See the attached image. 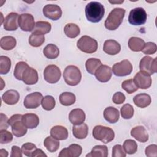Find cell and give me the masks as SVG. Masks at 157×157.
Segmentation results:
<instances>
[{
	"label": "cell",
	"instance_id": "cb8c5ba5",
	"mask_svg": "<svg viewBox=\"0 0 157 157\" xmlns=\"http://www.w3.org/2000/svg\"><path fill=\"white\" fill-rule=\"evenodd\" d=\"M22 121L27 128L34 129L38 126L39 118L35 113H26L23 115Z\"/></svg>",
	"mask_w": 157,
	"mask_h": 157
},
{
	"label": "cell",
	"instance_id": "d590c367",
	"mask_svg": "<svg viewBox=\"0 0 157 157\" xmlns=\"http://www.w3.org/2000/svg\"><path fill=\"white\" fill-rule=\"evenodd\" d=\"M60 103L64 106H69L75 103L76 98L74 93L70 92L62 93L59 98Z\"/></svg>",
	"mask_w": 157,
	"mask_h": 157
},
{
	"label": "cell",
	"instance_id": "7bdbcfd3",
	"mask_svg": "<svg viewBox=\"0 0 157 157\" xmlns=\"http://www.w3.org/2000/svg\"><path fill=\"white\" fill-rule=\"evenodd\" d=\"M121 87L128 94L133 93L138 90V88L134 83L133 79H128L123 81L121 83Z\"/></svg>",
	"mask_w": 157,
	"mask_h": 157
},
{
	"label": "cell",
	"instance_id": "2e32d148",
	"mask_svg": "<svg viewBox=\"0 0 157 157\" xmlns=\"http://www.w3.org/2000/svg\"><path fill=\"white\" fill-rule=\"evenodd\" d=\"M18 15L15 12H10L4 18L3 26L6 31H15L18 27Z\"/></svg>",
	"mask_w": 157,
	"mask_h": 157
},
{
	"label": "cell",
	"instance_id": "ba28073f",
	"mask_svg": "<svg viewBox=\"0 0 157 157\" xmlns=\"http://www.w3.org/2000/svg\"><path fill=\"white\" fill-rule=\"evenodd\" d=\"M140 71L151 75L157 72V58H152L149 56L143 57L139 63Z\"/></svg>",
	"mask_w": 157,
	"mask_h": 157
},
{
	"label": "cell",
	"instance_id": "83f0119b",
	"mask_svg": "<svg viewBox=\"0 0 157 157\" xmlns=\"http://www.w3.org/2000/svg\"><path fill=\"white\" fill-rule=\"evenodd\" d=\"M51 25L49 22L45 21H39L36 23L35 27L32 33H36L39 34H45L48 33L51 30Z\"/></svg>",
	"mask_w": 157,
	"mask_h": 157
},
{
	"label": "cell",
	"instance_id": "44dd1931",
	"mask_svg": "<svg viewBox=\"0 0 157 157\" xmlns=\"http://www.w3.org/2000/svg\"><path fill=\"white\" fill-rule=\"evenodd\" d=\"M121 50L120 44L115 40L109 39L104 42L103 50L105 53L110 55L118 54Z\"/></svg>",
	"mask_w": 157,
	"mask_h": 157
},
{
	"label": "cell",
	"instance_id": "836d02e7",
	"mask_svg": "<svg viewBox=\"0 0 157 157\" xmlns=\"http://www.w3.org/2000/svg\"><path fill=\"white\" fill-rule=\"evenodd\" d=\"M44 145L49 152L53 153L55 152L59 148V142L58 140H56L52 136H48L45 139Z\"/></svg>",
	"mask_w": 157,
	"mask_h": 157
},
{
	"label": "cell",
	"instance_id": "7c38bea8",
	"mask_svg": "<svg viewBox=\"0 0 157 157\" xmlns=\"http://www.w3.org/2000/svg\"><path fill=\"white\" fill-rule=\"evenodd\" d=\"M133 81L137 87L141 89H147L150 88L152 83L150 75L142 71H139L135 75Z\"/></svg>",
	"mask_w": 157,
	"mask_h": 157
},
{
	"label": "cell",
	"instance_id": "60d3db41",
	"mask_svg": "<svg viewBox=\"0 0 157 157\" xmlns=\"http://www.w3.org/2000/svg\"><path fill=\"white\" fill-rule=\"evenodd\" d=\"M28 66V64L24 61L18 62L15 67L13 71L14 77L18 80H21V76L25 69Z\"/></svg>",
	"mask_w": 157,
	"mask_h": 157
},
{
	"label": "cell",
	"instance_id": "681fc988",
	"mask_svg": "<svg viewBox=\"0 0 157 157\" xmlns=\"http://www.w3.org/2000/svg\"><path fill=\"white\" fill-rule=\"evenodd\" d=\"M126 99L125 95L121 92L115 93L112 97V101L116 104H121L124 102Z\"/></svg>",
	"mask_w": 157,
	"mask_h": 157
},
{
	"label": "cell",
	"instance_id": "c3c4849f",
	"mask_svg": "<svg viewBox=\"0 0 157 157\" xmlns=\"http://www.w3.org/2000/svg\"><path fill=\"white\" fill-rule=\"evenodd\" d=\"M145 155L148 157H156L157 156V145L155 144L150 145L146 147Z\"/></svg>",
	"mask_w": 157,
	"mask_h": 157
},
{
	"label": "cell",
	"instance_id": "ffe728a7",
	"mask_svg": "<svg viewBox=\"0 0 157 157\" xmlns=\"http://www.w3.org/2000/svg\"><path fill=\"white\" fill-rule=\"evenodd\" d=\"M131 135L137 140L140 142H146L148 140V134L146 129L142 126H137L131 131Z\"/></svg>",
	"mask_w": 157,
	"mask_h": 157
},
{
	"label": "cell",
	"instance_id": "7402d4cb",
	"mask_svg": "<svg viewBox=\"0 0 157 157\" xmlns=\"http://www.w3.org/2000/svg\"><path fill=\"white\" fill-rule=\"evenodd\" d=\"M50 135L58 140H66L68 137V131L64 126L56 125L51 128Z\"/></svg>",
	"mask_w": 157,
	"mask_h": 157
},
{
	"label": "cell",
	"instance_id": "f546056e",
	"mask_svg": "<svg viewBox=\"0 0 157 157\" xmlns=\"http://www.w3.org/2000/svg\"><path fill=\"white\" fill-rule=\"evenodd\" d=\"M108 156V148L107 146L98 145L94 146L91 152L86 155V156L91 157H107Z\"/></svg>",
	"mask_w": 157,
	"mask_h": 157
},
{
	"label": "cell",
	"instance_id": "52a82bcc",
	"mask_svg": "<svg viewBox=\"0 0 157 157\" xmlns=\"http://www.w3.org/2000/svg\"><path fill=\"white\" fill-rule=\"evenodd\" d=\"M146 11L142 7H136L132 9L128 17V21L132 25H144L147 20Z\"/></svg>",
	"mask_w": 157,
	"mask_h": 157
},
{
	"label": "cell",
	"instance_id": "9c48e42d",
	"mask_svg": "<svg viewBox=\"0 0 157 157\" xmlns=\"http://www.w3.org/2000/svg\"><path fill=\"white\" fill-rule=\"evenodd\" d=\"M61 72L59 68L54 64L47 66L44 71V77L46 82L49 83H55L61 78Z\"/></svg>",
	"mask_w": 157,
	"mask_h": 157
},
{
	"label": "cell",
	"instance_id": "bcb514c9",
	"mask_svg": "<svg viewBox=\"0 0 157 157\" xmlns=\"http://www.w3.org/2000/svg\"><path fill=\"white\" fill-rule=\"evenodd\" d=\"M157 50L156 44L154 42H148L145 44L142 52L145 55H153Z\"/></svg>",
	"mask_w": 157,
	"mask_h": 157
},
{
	"label": "cell",
	"instance_id": "6da1fadb",
	"mask_svg": "<svg viewBox=\"0 0 157 157\" xmlns=\"http://www.w3.org/2000/svg\"><path fill=\"white\" fill-rule=\"evenodd\" d=\"M85 12L88 21L92 23H98L103 18L105 10L104 6L100 2L91 1L86 4Z\"/></svg>",
	"mask_w": 157,
	"mask_h": 157
},
{
	"label": "cell",
	"instance_id": "ee69618b",
	"mask_svg": "<svg viewBox=\"0 0 157 157\" xmlns=\"http://www.w3.org/2000/svg\"><path fill=\"white\" fill-rule=\"evenodd\" d=\"M36 148L37 147L34 144L27 142L21 146V151L25 156L32 157V155Z\"/></svg>",
	"mask_w": 157,
	"mask_h": 157
},
{
	"label": "cell",
	"instance_id": "f1b7e54d",
	"mask_svg": "<svg viewBox=\"0 0 157 157\" xmlns=\"http://www.w3.org/2000/svg\"><path fill=\"white\" fill-rule=\"evenodd\" d=\"M145 42L143 39L137 37H132L129 39L128 47L134 52L142 51L145 46Z\"/></svg>",
	"mask_w": 157,
	"mask_h": 157
},
{
	"label": "cell",
	"instance_id": "f907efd6",
	"mask_svg": "<svg viewBox=\"0 0 157 157\" xmlns=\"http://www.w3.org/2000/svg\"><path fill=\"white\" fill-rule=\"evenodd\" d=\"M8 118L7 117L2 113H1V123H0V128H1V129H6L8 126H9V123H8Z\"/></svg>",
	"mask_w": 157,
	"mask_h": 157
},
{
	"label": "cell",
	"instance_id": "8fae6325",
	"mask_svg": "<svg viewBox=\"0 0 157 157\" xmlns=\"http://www.w3.org/2000/svg\"><path fill=\"white\" fill-rule=\"evenodd\" d=\"M18 26L24 31H33L35 27V21L33 16L30 13H21L18 19Z\"/></svg>",
	"mask_w": 157,
	"mask_h": 157
},
{
	"label": "cell",
	"instance_id": "8d00e7d4",
	"mask_svg": "<svg viewBox=\"0 0 157 157\" xmlns=\"http://www.w3.org/2000/svg\"><path fill=\"white\" fill-rule=\"evenodd\" d=\"M29 44L34 47H38L41 46L45 42L44 35L32 33L29 37Z\"/></svg>",
	"mask_w": 157,
	"mask_h": 157
},
{
	"label": "cell",
	"instance_id": "ab89813d",
	"mask_svg": "<svg viewBox=\"0 0 157 157\" xmlns=\"http://www.w3.org/2000/svg\"><path fill=\"white\" fill-rule=\"evenodd\" d=\"M42 108L47 111L52 110L55 106V100L52 96L47 95L44 97L41 101Z\"/></svg>",
	"mask_w": 157,
	"mask_h": 157
},
{
	"label": "cell",
	"instance_id": "3957f363",
	"mask_svg": "<svg viewBox=\"0 0 157 157\" xmlns=\"http://www.w3.org/2000/svg\"><path fill=\"white\" fill-rule=\"evenodd\" d=\"M93 137L104 144L110 142L115 137V133L110 128L102 125H97L93 129Z\"/></svg>",
	"mask_w": 157,
	"mask_h": 157
},
{
	"label": "cell",
	"instance_id": "74e56055",
	"mask_svg": "<svg viewBox=\"0 0 157 157\" xmlns=\"http://www.w3.org/2000/svg\"><path fill=\"white\" fill-rule=\"evenodd\" d=\"M11 67V60L6 56H0V73L1 74H6L10 71Z\"/></svg>",
	"mask_w": 157,
	"mask_h": 157
},
{
	"label": "cell",
	"instance_id": "30bf717a",
	"mask_svg": "<svg viewBox=\"0 0 157 157\" xmlns=\"http://www.w3.org/2000/svg\"><path fill=\"white\" fill-rule=\"evenodd\" d=\"M132 65L128 59H124L119 63H115L112 71L116 76L123 77L129 75L132 71Z\"/></svg>",
	"mask_w": 157,
	"mask_h": 157
},
{
	"label": "cell",
	"instance_id": "603a6c76",
	"mask_svg": "<svg viewBox=\"0 0 157 157\" xmlns=\"http://www.w3.org/2000/svg\"><path fill=\"white\" fill-rule=\"evenodd\" d=\"M20 99L18 92L11 89L6 91L2 96V101L8 105H14L17 104Z\"/></svg>",
	"mask_w": 157,
	"mask_h": 157
},
{
	"label": "cell",
	"instance_id": "5bb4252c",
	"mask_svg": "<svg viewBox=\"0 0 157 157\" xmlns=\"http://www.w3.org/2000/svg\"><path fill=\"white\" fill-rule=\"evenodd\" d=\"M43 13L47 18L57 20L62 15V10L61 7L56 4H47L43 8Z\"/></svg>",
	"mask_w": 157,
	"mask_h": 157
},
{
	"label": "cell",
	"instance_id": "e575fe53",
	"mask_svg": "<svg viewBox=\"0 0 157 157\" xmlns=\"http://www.w3.org/2000/svg\"><path fill=\"white\" fill-rule=\"evenodd\" d=\"M64 33L69 38H75L77 37L80 32V28L75 23H67L64 28Z\"/></svg>",
	"mask_w": 157,
	"mask_h": 157
},
{
	"label": "cell",
	"instance_id": "4fadbf2b",
	"mask_svg": "<svg viewBox=\"0 0 157 157\" xmlns=\"http://www.w3.org/2000/svg\"><path fill=\"white\" fill-rule=\"evenodd\" d=\"M42 98V94L39 92L30 93L24 99V106L26 109H36L41 104Z\"/></svg>",
	"mask_w": 157,
	"mask_h": 157
},
{
	"label": "cell",
	"instance_id": "f35d334b",
	"mask_svg": "<svg viewBox=\"0 0 157 157\" xmlns=\"http://www.w3.org/2000/svg\"><path fill=\"white\" fill-rule=\"evenodd\" d=\"M123 149L126 153L132 155L135 153L137 150V144L135 140L127 139L123 143Z\"/></svg>",
	"mask_w": 157,
	"mask_h": 157
},
{
	"label": "cell",
	"instance_id": "f6af8a7d",
	"mask_svg": "<svg viewBox=\"0 0 157 157\" xmlns=\"http://www.w3.org/2000/svg\"><path fill=\"white\" fill-rule=\"evenodd\" d=\"M13 140V136L11 132L6 129L0 131V142L2 144H8Z\"/></svg>",
	"mask_w": 157,
	"mask_h": 157
},
{
	"label": "cell",
	"instance_id": "9a60e30c",
	"mask_svg": "<svg viewBox=\"0 0 157 157\" xmlns=\"http://www.w3.org/2000/svg\"><path fill=\"white\" fill-rule=\"evenodd\" d=\"M38 78L37 71L29 66L25 69L21 76V80L25 84L29 85L36 84L38 81Z\"/></svg>",
	"mask_w": 157,
	"mask_h": 157
},
{
	"label": "cell",
	"instance_id": "7a4b0ae2",
	"mask_svg": "<svg viewBox=\"0 0 157 157\" xmlns=\"http://www.w3.org/2000/svg\"><path fill=\"white\" fill-rule=\"evenodd\" d=\"M125 12V9L123 8H114L109 13L104 22L105 27L110 31L117 29L121 24Z\"/></svg>",
	"mask_w": 157,
	"mask_h": 157
},
{
	"label": "cell",
	"instance_id": "7dc6e473",
	"mask_svg": "<svg viewBox=\"0 0 157 157\" xmlns=\"http://www.w3.org/2000/svg\"><path fill=\"white\" fill-rule=\"evenodd\" d=\"M112 157H125L126 155L123 147L121 145L117 144L114 145L112 148Z\"/></svg>",
	"mask_w": 157,
	"mask_h": 157
},
{
	"label": "cell",
	"instance_id": "816d5d0a",
	"mask_svg": "<svg viewBox=\"0 0 157 157\" xmlns=\"http://www.w3.org/2000/svg\"><path fill=\"white\" fill-rule=\"evenodd\" d=\"M10 156L11 157H21L22 156L21 149H20L18 146H16V145L12 146Z\"/></svg>",
	"mask_w": 157,
	"mask_h": 157
},
{
	"label": "cell",
	"instance_id": "277c9868",
	"mask_svg": "<svg viewBox=\"0 0 157 157\" xmlns=\"http://www.w3.org/2000/svg\"><path fill=\"white\" fill-rule=\"evenodd\" d=\"M63 78L67 85L70 86L77 85L82 78L80 70L75 66L69 65L64 70Z\"/></svg>",
	"mask_w": 157,
	"mask_h": 157
},
{
	"label": "cell",
	"instance_id": "d6986e66",
	"mask_svg": "<svg viewBox=\"0 0 157 157\" xmlns=\"http://www.w3.org/2000/svg\"><path fill=\"white\" fill-rule=\"evenodd\" d=\"M85 118L84 111L80 109H74L69 114V120L73 125H78L84 123Z\"/></svg>",
	"mask_w": 157,
	"mask_h": 157
},
{
	"label": "cell",
	"instance_id": "f5cc1de1",
	"mask_svg": "<svg viewBox=\"0 0 157 157\" xmlns=\"http://www.w3.org/2000/svg\"><path fill=\"white\" fill-rule=\"evenodd\" d=\"M43 157V156H47L46 154L44 153V152L39 148H36L34 151L33 152V155H32V157Z\"/></svg>",
	"mask_w": 157,
	"mask_h": 157
},
{
	"label": "cell",
	"instance_id": "4dcf8cb0",
	"mask_svg": "<svg viewBox=\"0 0 157 157\" xmlns=\"http://www.w3.org/2000/svg\"><path fill=\"white\" fill-rule=\"evenodd\" d=\"M102 65L100 59L97 58H89L85 63V67L88 73L94 75L96 70Z\"/></svg>",
	"mask_w": 157,
	"mask_h": 157
},
{
	"label": "cell",
	"instance_id": "db71d44e",
	"mask_svg": "<svg viewBox=\"0 0 157 157\" xmlns=\"http://www.w3.org/2000/svg\"><path fill=\"white\" fill-rule=\"evenodd\" d=\"M8 156L7 151L4 149H1L0 150V156L1 157H7Z\"/></svg>",
	"mask_w": 157,
	"mask_h": 157
},
{
	"label": "cell",
	"instance_id": "b9f144b4",
	"mask_svg": "<svg viewBox=\"0 0 157 157\" xmlns=\"http://www.w3.org/2000/svg\"><path fill=\"white\" fill-rule=\"evenodd\" d=\"M134 112L133 107L129 104L123 105L120 109L121 115L124 119L131 118L134 115Z\"/></svg>",
	"mask_w": 157,
	"mask_h": 157
},
{
	"label": "cell",
	"instance_id": "484cf974",
	"mask_svg": "<svg viewBox=\"0 0 157 157\" xmlns=\"http://www.w3.org/2000/svg\"><path fill=\"white\" fill-rule=\"evenodd\" d=\"M133 101L136 106L140 108H145L150 104L151 99L149 94L147 93H140L134 97Z\"/></svg>",
	"mask_w": 157,
	"mask_h": 157
},
{
	"label": "cell",
	"instance_id": "d6a6232c",
	"mask_svg": "<svg viewBox=\"0 0 157 157\" xmlns=\"http://www.w3.org/2000/svg\"><path fill=\"white\" fill-rule=\"evenodd\" d=\"M17 41L15 37L12 36H4L1 39L0 46L5 50H12L16 46Z\"/></svg>",
	"mask_w": 157,
	"mask_h": 157
},
{
	"label": "cell",
	"instance_id": "8992f818",
	"mask_svg": "<svg viewBox=\"0 0 157 157\" xmlns=\"http://www.w3.org/2000/svg\"><path fill=\"white\" fill-rule=\"evenodd\" d=\"M77 46L83 52L93 53L98 49V42L94 39L88 36H83L78 40Z\"/></svg>",
	"mask_w": 157,
	"mask_h": 157
},
{
	"label": "cell",
	"instance_id": "e0dca14e",
	"mask_svg": "<svg viewBox=\"0 0 157 157\" xmlns=\"http://www.w3.org/2000/svg\"><path fill=\"white\" fill-rule=\"evenodd\" d=\"M82 151V147L76 144L70 145L67 148H63L59 153V157H78Z\"/></svg>",
	"mask_w": 157,
	"mask_h": 157
},
{
	"label": "cell",
	"instance_id": "4316f807",
	"mask_svg": "<svg viewBox=\"0 0 157 157\" xmlns=\"http://www.w3.org/2000/svg\"><path fill=\"white\" fill-rule=\"evenodd\" d=\"M88 133V127L84 123L78 125H74L72 127V134L77 139H83L86 137Z\"/></svg>",
	"mask_w": 157,
	"mask_h": 157
},
{
	"label": "cell",
	"instance_id": "ac0fdd59",
	"mask_svg": "<svg viewBox=\"0 0 157 157\" xmlns=\"http://www.w3.org/2000/svg\"><path fill=\"white\" fill-rule=\"evenodd\" d=\"M112 69L107 65H101L96 71V79L102 83L108 82L112 77Z\"/></svg>",
	"mask_w": 157,
	"mask_h": 157
},
{
	"label": "cell",
	"instance_id": "1f68e13d",
	"mask_svg": "<svg viewBox=\"0 0 157 157\" xmlns=\"http://www.w3.org/2000/svg\"><path fill=\"white\" fill-rule=\"evenodd\" d=\"M43 53L48 59H55L59 56V50L56 45L49 44L44 48Z\"/></svg>",
	"mask_w": 157,
	"mask_h": 157
},
{
	"label": "cell",
	"instance_id": "5b68a950",
	"mask_svg": "<svg viewBox=\"0 0 157 157\" xmlns=\"http://www.w3.org/2000/svg\"><path fill=\"white\" fill-rule=\"evenodd\" d=\"M23 115H13L8 120L9 124L12 127L13 134L16 137H22L27 132V128L22 121Z\"/></svg>",
	"mask_w": 157,
	"mask_h": 157
},
{
	"label": "cell",
	"instance_id": "d4e9b609",
	"mask_svg": "<svg viewBox=\"0 0 157 157\" xmlns=\"http://www.w3.org/2000/svg\"><path fill=\"white\" fill-rule=\"evenodd\" d=\"M104 117L109 123H115L119 120L120 113L118 109L116 108L108 107L104 110Z\"/></svg>",
	"mask_w": 157,
	"mask_h": 157
}]
</instances>
